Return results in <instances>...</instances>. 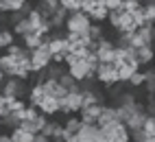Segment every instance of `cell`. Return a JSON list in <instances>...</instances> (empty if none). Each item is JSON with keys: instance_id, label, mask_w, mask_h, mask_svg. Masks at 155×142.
Masks as SVG:
<instances>
[{"instance_id": "cell-1", "label": "cell", "mask_w": 155, "mask_h": 142, "mask_svg": "<svg viewBox=\"0 0 155 142\" xmlns=\"http://www.w3.org/2000/svg\"><path fill=\"white\" fill-rule=\"evenodd\" d=\"M28 92V85L26 81H20V79H5L2 88H0V94H2L5 98H22L24 94Z\"/></svg>"}, {"instance_id": "cell-2", "label": "cell", "mask_w": 155, "mask_h": 142, "mask_svg": "<svg viewBox=\"0 0 155 142\" xmlns=\"http://www.w3.org/2000/svg\"><path fill=\"white\" fill-rule=\"evenodd\" d=\"M90 18L83 13H74V15H68L66 18V24H64V31L66 33H77V35H87V28H90Z\"/></svg>"}, {"instance_id": "cell-3", "label": "cell", "mask_w": 155, "mask_h": 142, "mask_svg": "<svg viewBox=\"0 0 155 142\" xmlns=\"http://www.w3.org/2000/svg\"><path fill=\"white\" fill-rule=\"evenodd\" d=\"M94 81L101 83L103 88H111L118 83V74H116V68L111 64H98L96 72H94Z\"/></svg>"}, {"instance_id": "cell-4", "label": "cell", "mask_w": 155, "mask_h": 142, "mask_svg": "<svg viewBox=\"0 0 155 142\" xmlns=\"http://www.w3.org/2000/svg\"><path fill=\"white\" fill-rule=\"evenodd\" d=\"M81 111V92H68L64 98L59 101V114L66 116H77Z\"/></svg>"}, {"instance_id": "cell-5", "label": "cell", "mask_w": 155, "mask_h": 142, "mask_svg": "<svg viewBox=\"0 0 155 142\" xmlns=\"http://www.w3.org/2000/svg\"><path fill=\"white\" fill-rule=\"evenodd\" d=\"M37 109H39V114H44L46 118H55L59 114V101L53 98V96H46L42 103L37 105Z\"/></svg>"}, {"instance_id": "cell-6", "label": "cell", "mask_w": 155, "mask_h": 142, "mask_svg": "<svg viewBox=\"0 0 155 142\" xmlns=\"http://www.w3.org/2000/svg\"><path fill=\"white\" fill-rule=\"evenodd\" d=\"M33 7H35V11L42 15L44 20H48V18L59 9V0H39V2L33 5Z\"/></svg>"}, {"instance_id": "cell-7", "label": "cell", "mask_w": 155, "mask_h": 142, "mask_svg": "<svg viewBox=\"0 0 155 142\" xmlns=\"http://www.w3.org/2000/svg\"><path fill=\"white\" fill-rule=\"evenodd\" d=\"M42 88H44L46 96H53V98H57V101H61V98H64V96L68 94L66 90H64V88L59 85V81H53V79H46Z\"/></svg>"}, {"instance_id": "cell-8", "label": "cell", "mask_w": 155, "mask_h": 142, "mask_svg": "<svg viewBox=\"0 0 155 142\" xmlns=\"http://www.w3.org/2000/svg\"><path fill=\"white\" fill-rule=\"evenodd\" d=\"M66 72L74 79L77 83H79V81H83V79H90V68H87L85 61H79V64H74V66L66 68Z\"/></svg>"}, {"instance_id": "cell-9", "label": "cell", "mask_w": 155, "mask_h": 142, "mask_svg": "<svg viewBox=\"0 0 155 142\" xmlns=\"http://www.w3.org/2000/svg\"><path fill=\"white\" fill-rule=\"evenodd\" d=\"M109 123H118V120H116V109H114V105H107L105 103V105L101 107V116L96 120V127H105Z\"/></svg>"}, {"instance_id": "cell-10", "label": "cell", "mask_w": 155, "mask_h": 142, "mask_svg": "<svg viewBox=\"0 0 155 142\" xmlns=\"http://www.w3.org/2000/svg\"><path fill=\"white\" fill-rule=\"evenodd\" d=\"M136 61L140 64V70L153 64V46H142L136 50Z\"/></svg>"}, {"instance_id": "cell-11", "label": "cell", "mask_w": 155, "mask_h": 142, "mask_svg": "<svg viewBox=\"0 0 155 142\" xmlns=\"http://www.w3.org/2000/svg\"><path fill=\"white\" fill-rule=\"evenodd\" d=\"M26 96H28V105H39L42 101L46 98V92H44V88L42 85H35V83H31L28 85V92H26Z\"/></svg>"}, {"instance_id": "cell-12", "label": "cell", "mask_w": 155, "mask_h": 142, "mask_svg": "<svg viewBox=\"0 0 155 142\" xmlns=\"http://www.w3.org/2000/svg\"><path fill=\"white\" fill-rule=\"evenodd\" d=\"M136 33H138V37L142 39V44H144V46H153V39H155V26H153V24L140 26Z\"/></svg>"}, {"instance_id": "cell-13", "label": "cell", "mask_w": 155, "mask_h": 142, "mask_svg": "<svg viewBox=\"0 0 155 142\" xmlns=\"http://www.w3.org/2000/svg\"><path fill=\"white\" fill-rule=\"evenodd\" d=\"M15 42H18V39H15V35H13L11 28H7V26L0 28V46H2V50H7L9 46H13Z\"/></svg>"}, {"instance_id": "cell-14", "label": "cell", "mask_w": 155, "mask_h": 142, "mask_svg": "<svg viewBox=\"0 0 155 142\" xmlns=\"http://www.w3.org/2000/svg\"><path fill=\"white\" fill-rule=\"evenodd\" d=\"M107 15H109V13L101 7V2L96 0V9L90 13V22H92V24H103V22H107Z\"/></svg>"}, {"instance_id": "cell-15", "label": "cell", "mask_w": 155, "mask_h": 142, "mask_svg": "<svg viewBox=\"0 0 155 142\" xmlns=\"http://www.w3.org/2000/svg\"><path fill=\"white\" fill-rule=\"evenodd\" d=\"M59 7L64 9L68 15L81 13V0H59Z\"/></svg>"}, {"instance_id": "cell-16", "label": "cell", "mask_w": 155, "mask_h": 142, "mask_svg": "<svg viewBox=\"0 0 155 142\" xmlns=\"http://www.w3.org/2000/svg\"><path fill=\"white\" fill-rule=\"evenodd\" d=\"M46 79H53V81H59L61 77L66 74V66H57V64H50L46 70Z\"/></svg>"}, {"instance_id": "cell-17", "label": "cell", "mask_w": 155, "mask_h": 142, "mask_svg": "<svg viewBox=\"0 0 155 142\" xmlns=\"http://www.w3.org/2000/svg\"><path fill=\"white\" fill-rule=\"evenodd\" d=\"M9 138H11V142H33L35 136H31V134H26V131H22L20 127H15V129L9 131Z\"/></svg>"}, {"instance_id": "cell-18", "label": "cell", "mask_w": 155, "mask_h": 142, "mask_svg": "<svg viewBox=\"0 0 155 142\" xmlns=\"http://www.w3.org/2000/svg\"><path fill=\"white\" fill-rule=\"evenodd\" d=\"M142 15H144V22H147V24L155 22V2H153V0L142 2Z\"/></svg>"}, {"instance_id": "cell-19", "label": "cell", "mask_w": 155, "mask_h": 142, "mask_svg": "<svg viewBox=\"0 0 155 142\" xmlns=\"http://www.w3.org/2000/svg\"><path fill=\"white\" fill-rule=\"evenodd\" d=\"M79 129H81V120H79V116H68L66 123H64V131H66V134L77 136Z\"/></svg>"}, {"instance_id": "cell-20", "label": "cell", "mask_w": 155, "mask_h": 142, "mask_svg": "<svg viewBox=\"0 0 155 142\" xmlns=\"http://www.w3.org/2000/svg\"><path fill=\"white\" fill-rule=\"evenodd\" d=\"M107 33H105V26L103 24H90V28H87V37L92 39V42H98L101 37H105Z\"/></svg>"}, {"instance_id": "cell-21", "label": "cell", "mask_w": 155, "mask_h": 142, "mask_svg": "<svg viewBox=\"0 0 155 142\" xmlns=\"http://www.w3.org/2000/svg\"><path fill=\"white\" fill-rule=\"evenodd\" d=\"M59 85H61V88H64V90H66V92H74V90H77V81H74V79H72V77H70L68 72H66L64 77H61V79H59ZM77 92H79V90H77Z\"/></svg>"}, {"instance_id": "cell-22", "label": "cell", "mask_w": 155, "mask_h": 142, "mask_svg": "<svg viewBox=\"0 0 155 142\" xmlns=\"http://www.w3.org/2000/svg\"><path fill=\"white\" fill-rule=\"evenodd\" d=\"M96 59L98 64H114V50H96Z\"/></svg>"}, {"instance_id": "cell-23", "label": "cell", "mask_w": 155, "mask_h": 142, "mask_svg": "<svg viewBox=\"0 0 155 142\" xmlns=\"http://www.w3.org/2000/svg\"><path fill=\"white\" fill-rule=\"evenodd\" d=\"M142 131H144L149 138L155 136V116H147V120H144V125H142Z\"/></svg>"}, {"instance_id": "cell-24", "label": "cell", "mask_w": 155, "mask_h": 142, "mask_svg": "<svg viewBox=\"0 0 155 142\" xmlns=\"http://www.w3.org/2000/svg\"><path fill=\"white\" fill-rule=\"evenodd\" d=\"M120 15H122L120 11H111V13L107 15V24H109L116 33H118V28H120Z\"/></svg>"}, {"instance_id": "cell-25", "label": "cell", "mask_w": 155, "mask_h": 142, "mask_svg": "<svg viewBox=\"0 0 155 142\" xmlns=\"http://www.w3.org/2000/svg\"><path fill=\"white\" fill-rule=\"evenodd\" d=\"M127 85H129V88H142V85H144V74H142V70L131 74V79H129Z\"/></svg>"}, {"instance_id": "cell-26", "label": "cell", "mask_w": 155, "mask_h": 142, "mask_svg": "<svg viewBox=\"0 0 155 142\" xmlns=\"http://www.w3.org/2000/svg\"><path fill=\"white\" fill-rule=\"evenodd\" d=\"M20 129L26 131V134H31V136H37V134H39V129L35 127L33 120H22V123H20Z\"/></svg>"}, {"instance_id": "cell-27", "label": "cell", "mask_w": 155, "mask_h": 142, "mask_svg": "<svg viewBox=\"0 0 155 142\" xmlns=\"http://www.w3.org/2000/svg\"><path fill=\"white\" fill-rule=\"evenodd\" d=\"M26 0H7V9H9V13H18V11H22V7H24ZM7 13V15H9Z\"/></svg>"}, {"instance_id": "cell-28", "label": "cell", "mask_w": 155, "mask_h": 142, "mask_svg": "<svg viewBox=\"0 0 155 142\" xmlns=\"http://www.w3.org/2000/svg\"><path fill=\"white\" fill-rule=\"evenodd\" d=\"M96 9V0H81V13L83 15H87L90 18V13Z\"/></svg>"}, {"instance_id": "cell-29", "label": "cell", "mask_w": 155, "mask_h": 142, "mask_svg": "<svg viewBox=\"0 0 155 142\" xmlns=\"http://www.w3.org/2000/svg\"><path fill=\"white\" fill-rule=\"evenodd\" d=\"M147 138H149V136L144 134L142 129H131V131H129V140H131V142H144ZM153 138H155V136H153Z\"/></svg>"}, {"instance_id": "cell-30", "label": "cell", "mask_w": 155, "mask_h": 142, "mask_svg": "<svg viewBox=\"0 0 155 142\" xmlns=\"http://www.w3.org/2000/svg\"><path fill=\"white\" fill-rule=\"evenodd\" d=\"M39 116V109L35 105H28L26 103V109H24V120H35Z\"/></svg>"}, {"instance_id": "cell-31", "label": "cell", "mask_w": 155, "mask_h": 142, "mask_svg": "<svg viewBox=\"0 0 155 142\" xmlns=\"http://www.w3.org/2000/svg\"><path fill=\"white\" fill-rule=\"evenodd\" d=\"M9 116V111H7V101L2 98V94H0V118H5Z\"/></svg>"}, {"instance_id": "cell-32", "label": "cell", "mask_w": 155, "mask_h": 142, "mask_svg": "<svg viewBox=\"0 0 155 142\" xmlns=\"http://www.w3.org/2000/svg\"><path fill=\"white\" fill-rule=\"evenodd\" d=\"M33 142H50V138H46V136H42V134H37V136L33 138Z\"/></svg>"}, {"instance_id": "cell-33", "label": "cell", "mask_w": 155, "mask_h": 142, "mask_svg": "<svg viewBox=\"0 0 155 142\" xmlns=\"http://www.w3.org/2000/svg\"><path fill=\"white\" fill-rule=\"evenodd\" d=\"M0 142H11V138H9V134H0Z\"/></svg>"}, {"instance_id": "cell-34", "label": "cell", "mask_w": 155, "mask_h": 142, "mask_svg": "<svg viewBox=\"0 0 155 142\" xmlns=\"http://www.w3.org/2000/svg\"><path fill=\"white\" fill-rule=\"evenodd\" d=\"M144 142H155V138H147V140H144Z\"/></svg>"}, {"instance_id": "cell-35", "label": "cell", "mask_w": 155, "mask_h": 142, "mask_svg": "<svg viewBox=\"0 0 155 142\" xmlns=\"http://www.w3.org/2000/svg\"><path fill=\"white\" fill-rule=\"evenodd\" d=\"M0 55H2V46H0Z\"/></svg>"}]
</instances>
